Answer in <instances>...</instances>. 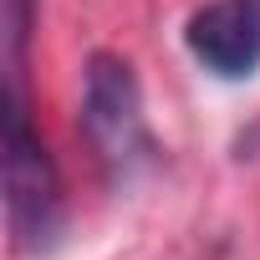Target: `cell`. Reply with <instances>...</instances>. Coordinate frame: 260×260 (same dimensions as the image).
<instances>
[{"instance_id":"obj_3","label":"cell","mask_w":260,"mask_h":260,"mask_svg":"<svg viewBox=\"0 0 260 260\" xmlns=\"http://www.w3.org/2000/svg\"><path fill=\"white\" fill-rule=\"evenodd\" d=\"M194 61L224 82L260 67V0H209L184 26Z\"/></svg>"},{"instance_id":"obj_1","label":"cell","mask_w":260,"mask_h":260,"mask_svg":"<svg viewBox=\"0 0 260 260\" xmlns=\"http://www.w3.org/2000/svg\"><path fill=\"white\" fill-rule=\"evenodd\" d=\"M82 133L97 153V164L107 169L112 184H127L148 158H153V138L143 122V92L138 77L122 56L97 51L87 61V92H82Z\"/></svg>"},{"instance_id":"obj_2","label":"cell","mask_w":260,"mask_h":260,"mask_svg":"<svg viewBox=\"0 0 260 260\" xmlns=\"http://www.w3.org/2000/svg\"><path fill=\"white\" fill-rule=\"evenodd\" d=\"M6 219L16 250H46L61 224V179L46 143L26 122L16 82L6 92Z\"/></svg>"},{"instance_id":"obj_4","label":"cell","mask_w":260,"mask_h":260,"mask_svg":"<svg viewBox=\"0 0 260 260\" xmlns=\"http://www.w3.org/2000/svg\"><path fill=\"white\" fill-rule=\"evenodd\" d=\"M31 11L36 0H6V31H11V82L21 77V51H26V36H31ZM21 87V82H16Z\"/></svg>"}]
</instances>
